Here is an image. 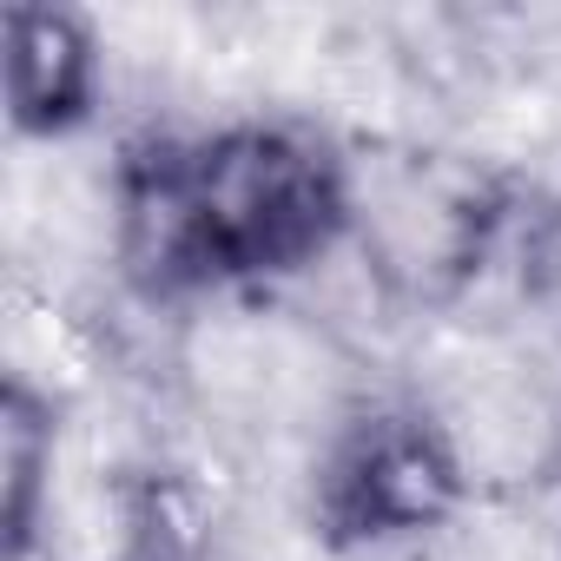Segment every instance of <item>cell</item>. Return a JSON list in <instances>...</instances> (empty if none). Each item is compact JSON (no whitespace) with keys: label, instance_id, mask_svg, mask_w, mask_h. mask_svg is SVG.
<instances>
[{"label":"cell","instance_id":"obj_1","mask_svg":"<svg viewBox=\"0 0 561 561\" xmlns=\"http://www.w3.org/2000/svg\"><path fill=\"white\" fill-rule=\"evenodd\" d=\"M211 298H277L351 238V152L331 119L231 113L192 133Z\"/></svg>","mask_w":561,"mask_h":561},{"label":"cell","instance_id":"obj_2","mask_svg":"<svg viewBox=\"0 0 561 561\" xmlns=\"http://www.w3.org/2000/svg\"><path fill=\"white\" fill-rule=\"evenodd\" d=\"M298 508L337 561H357L443 541L476 508V482L416 390H357L311 443Z\"/></svg>","mask_w":561,"mask_h":561},{"label":"cell","instance_id":"obj_3","mask_svg":"<svg viewBox=\"0 0 561 561\" xmlns=\"http://www.w3.org/2000/svg\"><path fill=\"white\" fill-rule=\"evenodd\" d=\"M113 54L106 27L60 0H14L8 8V126L14 146L60 152L106 106Z\"/></svg>","mask_w":561,"mask_h":561},{"label":"cell","instance_id":"obj_4","mask_svg":"<svg viewBox=\"0 0 561 561\" xmlns=\"http://www.w3.org/2000/svg\"><path fill=\"white\" fill-rule=\"evenodd\" d=\"M67 489V403L27 377L0 390V528L8 561L47 554V522Z\"/></svg>","mask_w":561,"mask_h":561}]
</instances>
